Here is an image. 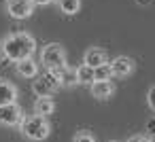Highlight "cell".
Here are the masks:
<instances>
[{"mask_svg":"<svg viewBox=\"0 0 155 142\" xmlns=\"http://www.w3.org/2000/svg\"><path fill=\"white\" fill-rule=\"evenodd\" d=\"M49 131H51L49 121H47V117H41V115H30L21 123V136L26 140H32V142L45 140L49 136Z\"/></svg>","mask_w":155,"mask_h":142,"instance_id":"2","label":"cell"},{"mask_svg":"<svg viewBox=\"0 0 155 142\" xmlns=\"http://www.w3.org/2000/svg\"><path fill=\"white\" fill-rule=\"evenodd\" d=\"M110 76H113V72H110V66L108 64L94 68V81H110Z\"/></svg>","mask_w":155,"mask_h":142,"instance_id":"16","label":"cell"},{"mask_svg":"<svg viewBox=\"0 0 155 142\" xmlns=\"http://www.w3.org/2000/svg\"><path fill=\"white\" fill-rule=\"evenodd\" d=\"M89 91H91V95L96 100H106V98H110L115 93V85L110 81H94L89 85Z\"/></svg>","mask_w":155,"mask_h":142,"instance_id":"10","label":"cell"},{"mask_svg":"<svg viewBox=\"0 0 155 142\" xmlns=\"http://www.w3.org/2000/svg\"><path fill=\"white\" fill-rule=\"evenodd\" d=\"M17 74L24 79H36L38 76V64L32 57H26L21 62H17Z\"/></svg>","mask_w":155,"mask_h":142,"instance_id":"12","label":"cell"},{"mask_svg":"<svg viewBox=\"0 0 155 142\" xmlns=\"http://www.w3.org/2000/svg\"><path fill=\"white\" fill-rule=\"evenodd\" d=\"M153 2V0H136V5H140V7H149Z\"/></svg>","mask_w":155,"mask_h":142,"instance_id":"21","label":"cell"},{"mask_svg":"<svg viewBox=\"0 0 155 142\" xmlns=\"http://www.w3.org/2000/svg\"><path fill=\"white\" fill-rule=\"evenodd\" d=\"M83 64H85V66H89V68H98V66L108 64V55H106V51H104V49H100V47H91V49H87V51H85Z\"/></svg>","mask_w":155,"mask_h":142,"instance_id":"9","label":"cell"},{"mask_svg":"<svg viewBox=\"0 0 155 142\" xmlns=\"http://www.w3.org/2000/svg\"><path fill=\"white\" fill-rule=\"evenodd\" d=\"M72 142H96V138H94V134H89V131L81 129V131H77V134H74Z\"/></svg>","mask_w":155,"mask_h":142,"instance_id":"17","label":"cell"},{"mask_svg":"<svg viewBox=\"0 0 155 142\" xmlns=\"http://www.w3.org/2000/svg\"><path fill=\"white\" fill-rule=\"evenodd\" d=\"M7 13L13 19H28L34 13V5L30 0H9L7 2Z\"/></svg>","mask_w":155,"mask_h":142,"instance_id":"7","label":"cell"},{"mask_svg":"<svg viewBox=\"0 0 155 142\" xmlns=\"http://www.w3.org/2000/svg\"><path fill=\"white\" fill-rule=\"evenodd\" d=\"M110 142H117V140H110Z\"/></svg>","mask_w":155,"mask_h":142,"instance_id":"23","label":"cell"},{"mask_svg":"<svg viewBox=\"0 0 155 142\" xmlns=\"http://www.w3.org/2000/svg\"><path fill=\"white\" fill-rule=\"evenodd\" d=\"M19 91L17 87L7 81V79H0V106H7V104H17Z\"/></svg>","mask_w":155,"mask_h":142,"instance_id":"8","label":"cell"},{"mask_svg":"<svg viewBox=\"0 0 155 142\" xmlns=\"http://www.w3.org/2000/svg\"><path fill=\"white\" fill-rule=\"evenodd\" d=\"M77 83H79V85H91V83H94V68L81 64V66L77 68Z\"/></svg>","mask_w":155,"mask_h":142,"instance_id":"14","label":"cell"},{"mask_svg":"<svg viewBox=\"0 0 155 142\" xmlns=\"http://www.w3.org/2000/svg\"><path fill=\"white\" fill-rule=\"evenodd\" d=\"M147 104L151 106V110H155V87L149 89V93H147Z\"/></svg>","mask_w":155,"mask_h":142,"instance_id":"18","label":"cell"},{"mask_svg":"<svg viewBox=\"0 0 155 142\" xmlns=\"http://www.w3.org/2000/svg\"><path fill=\"white\" fill-rule=\"evenodd\" d=\"M127 142H153L151 138H147V136H132Z\"/></svg>","mask_w":155,"mask_h":142,"instance_id":"19","label":"cell"},{"mask_svg":"<svg viewBox=\"0 0 155 142\" xmlns=\"http://www.w3.org/2000/svg\"><path fill=\"white\" fill-rule=\"evenodd\" d=\"M41 64L47 68V70H60L66 66V51L62 45L58 43H49L43 47L41 51Z\"/></svg>","mask_w":155,"mask_h":142,"instance_id":"3","label":"cell"},{"mask_svg":"<svg viewBox=\"0 0 155 142\" xmlns=\"http://www.w3.org/2000/svg\"><path fill=\"white\" fill-rule=\"evenodd\" d=\"M108 66H110L113 76H117V79H125V76H130V74L134 72V68H136L134 60L127 57V55H117L113 62H108Z\"/></svg>","mask_w":155,"mask_h":142,"instance_id":"6","label":"cell"},{"mask_svg":"<svg viewBox=\"0 0 155 142\" xmlns=\"http://www.w3.org/2000/svg\"><path fill=\"white\" fill-rule=\"evenodd\" d=\"M149 129H153V134H155V121H149Z\"/></svg>","mask_w":155,"mask_h":142,"instance_id":"22","label":"cell"},{"mask_svg":"<svg viewBox=\"0 0 155 142\" xmlns=\"http://www.w3.org/2000/svg\"><path fill=\"white\" fill-rule=\"evenodd\" d=\"M58 9L64 15H74L81 9V0H58Z\"/></svg>","mask_w":155,"mask_h":142,"instance_id":"15","label":"cell"},{"mask_svg":"<svg viewBox=\"0 0 155 142\" xmlns=\"http://www.w3.org/2000/svg\"><path fill=\"white\" fill-rule=\"evenodd\" d=\"M30 2H32L34 7H45V5H51L53 0H30Z\"/></svg>","mask_w":155,"mask_h":142,"instance_id":"20","label":"cell"},{"mask_svg":"<svg viewBox=\"0 0 155 142\" xmlns=\"http://www.w3.org/2000/svg\"><path fill=\"white\" fill-rule=\"evenodd\" d=\"M53 110H55V102H53V98H38L36 104H34V115L47 117V115H53Z\"/></svg>","mask_w":155,"mask_h":142,"instance_id":"13","label":"cell"},{"mask_svg":"<svg viewBox=\"0 0 155 142\" xmlns=\"http://www.w3.org/2000/svg\"><path fill=\"white\" fill-rule=\"evenodd\" d=\"M34 49H36V40L28 32H11L0 40V55L15 64L26 57H32Z\"/></svg>","mask_w":155,"mask_h":142,"instance_id":"1","label":"cell"},{"mask_svg":"<svg viewBox=\"0 0 155 142\" xmlns=\"http://www.w3.org/2000/svg\"><path fill=\"white\" fill-rule=\"evenodd\" d=\"M58 89H60V83H58V76H55L53 70H47L45 74H38L36 81L32 83V91L38 98H51Z\"/></svg>","mask_w":155,"mask_h":142,"instance_id":"4","label":"cell"},{"mask_svg":"<svg viewBox=\"0 0 155 142\" xmlns=\"http://www.w3.org/2000/svg\"><path fill=\"white\" fill-rule=\"evenodd\" d=\"M26 115L17 104H7V106H0V125L5 127H19L24 123Z\"/></svg>","mask_w":155,"mask_h":142,"instance_id":"5","label":"cell"},{"mask_svg":"<svg viewBox=\"0 0 155 142\" xmlns=\"http://www.w3.org/2000/svg\"><path fill=\"white\" fill-rule=\"evenodd\" d=\"M53 72H55V76H58L60 87H74V85H79V83H77V68L64 66V68L53 70Z\"/></svg>","mask_w":155,"mask_h":142,"instance_id":"11","label":"cell"}]
</instances>
